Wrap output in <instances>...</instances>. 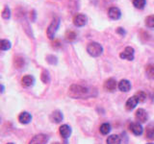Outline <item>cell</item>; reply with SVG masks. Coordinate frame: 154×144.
I'll use <instances>...</instances> for the list:
<instances>
[{
    "label": "cell",
    "mask_w": 154,
    "mask_h": 144,
    "mask_svg": "<svg viewBox=\"0 0 154 144\" xmlns=\"http://www.w3.org/2000/svg\"><path fill=\"white\" fill-rule=\"evenodd\" d=\"M108 16L113 20H118L122 16V12L117 7H111L108 10Z\"/></svg>",
    "instance_id": "52a82bcc"
},
{
    "label": "cell",
    "mask_w": 154,
    "mask_h": 144,
    "mask_svg": "<svg viewBox=\"0 0 154 144\" xmlns=\"http://www.w3.org/2000/svg\"><path fill=\"white\" fill-rule=\"evenodd\" d=\"M0 123H1V118H0Z\"/></svg>",
    "instance_id": "d6a6232c"
},
{
    "label": "cell",
    "mask_w": 154,
    "mask_h": 144,
    "mask_svg": "<svg viewBox=\"0 0 154 144\" xmlns=\"http://www.w3.org/2000/svg\"><path fill=\"white\" fill-rule=\"evenodd\" d=\"M144 23L147 28L154 29V16H148L144 20Z\"/></svg>",
    "instance_id": "cb8c5ba5"
},
{
    "label": "cell",
    "mask_w": 154,
    "mask_h": 144,
    "mask_svg": "<svg viewBox=\"0 0 154 144\" xmlns=\"http://www.w3.org/2000/svg\"><path fill=\"white\" fill-rule=\"evenodd\" d=\"M111 131V126L109 123H103L100 126V133L102 134H108Z\"/></svg>",
    "instance_id": "d4e9b609"
},
{
    "label": "cell",
    "mask_w": 154,
    "mask_h": 144,
    "mask_svg": "<svg viewBox=\"0 0 154 144\" xmlns=\"http://www.w3.org/2000/svg\"><path fill=\"white\" fill-rule=\"evenodd\" d=\"M146 133V137L148 139L154 140V124L153 123H150L149 125H147Z\"/></svg>",
    "instance_id": "ac0fdd59"
},
{
    "label": "cell",
    "mask_w": 154,
    "mask_h": 144,
    "mask_svg": "<svg viewBox=\"0 0 154 144\" xmlns=\"http://www.w3.org/2000/svg\"><path fill=\"white\" fill-rule=\"evenodd\" d=\"M8 144H14V143H8Z\"/></svg>",
    "instance_id": "836d02e7"
},
{
    "label": "cell",
    "mask_w": 154,
    "mask_h": 144,
    "mask_svg": "<svg viewBox=\"0 0 154 144\" xmlns=\"http://www.w3.org/2000/svg\"><path fill=\"white\" fill-rule=\"evenodd\" d=\"M1 16L2 18L6 19V20H8V19L11 18V9H10L8 6H5L3 11L1 13Z\"/></svg>",
    "instance_id": "603a6c76"
},
{
    "label": "cell",
    "mask_w": 154,
    "mask_h": 144,
    "mask_svg": "<svg viewBox=\"0 0 154 144\" xmlns=\"http://www.w3.org/2000/svg\"><path fill=\"white\" fill-rule=\"evenodd\" d=\"M136 118L140 122H146L147 120V112L143 109H139L136 112Z\"/></svg>",
    "instance_id": "5bb4252c"
},
{
    "label": "cell",
    "mask_w": 154,
    "mask_h": 144,
    "mask_svg": "<svg viewBox=\"0 0 154 144\" xmlns=\"http://www.w3.org/2000/svg\"><path fill=\"white\" fill-rule=\"evenodd\" d=\"M47 141H48V136L46 134H40L34 136L31 139V141L29 142V144H46Z\"/></svg>",
    "instance_id": "5b68a950"
},
{
    "label": "cell",
    "mask_w": 154,
    "mask_h": 144,
    "mask_svg": "<svg viewBox=\"0 0 154 144\" xmlns=\"http://www.w3.org/2000/svg\"><path fill=\"white\" fill-rule=\"evenodd\" d=\"M138 103H139V101H138V98L136 97V95L132 96V97H130L127 100V102H126V109L128 110H132L133 109L136 108V106H137Z\"/></svg>",
    "instance_id": "9a60e30c"
},
{
    "label": "cell",
    "mask_w": 154,
    "mask_h": 144,
    "mask_svg": "<svg viewBox=\"0 0 154 144\" xmlns=\"http://www.w3.org/2000/svg\"><path fill=\"white\" fill-rule=\"evenodd\" d=\"M50 119H51V121L54 123H60L63 120V113L60 110H55V112H53L51 113Z\"/></svg>",
    "instance_id": "2e32d148"
},
{
    "label": "cell",
    "mask_w": 154,
    "mask_h": 144,
    "mask_svg": "<svg viewBox=\"0 0 154 144\" xmlns=\"http://www.w3.org/2000/svg\"><path fill=\"white\" fill-rule=\"evenodd\" d=\"M52 144H62V143H60V142H55V143H52Z\"/></svg>",
    "instance_id": "1f68e13d"
},
{
    "label": "cell",
    "mask_w": 154,
    "mask_h": 144,
    "mask_svg": "<svg viewBox=\"0 0 154 144\" xmlns=\"http://www.w3.org/2000/svg\"><path fill=\"white\" fill-rule=\"evenodd\" d=\"M146 73L149 79H154V64H149L146 67Z\"/></svg>",
    "instance_id": "44dd1931"
},
{
    "label": "cell",
    "mask_w": 154,
    "mask_h": 144,
    "mask_svg": "<svg viewBox=\"0 0 154 144\" xmlns=\"http://www.w3.org/2000/svg\"><path fill=\"white\" fill-rule=\"evenodd\" d=\"M31 120H32V115L27 112H23L18 115V121L21 124H28L30 123Z\"/></svg>",
    "instance_id": "8fae6325"
},
{
    "label": "cell",
    "mask_w": 154,
    "mask_h": 144,
    "mask_svg": "<svg viewBox=\"0 0 154 144\" xmlns=\"http://www.w3.org/2000/svg\"><path fill=\"white\" fill-rule=\"evenodd\" d=\"M14 64L16 66V68L20 69L25 65V60H24V58L21 56H17L14 59Z\"/></svg>",
    "instance_id": "e0dca14e"
},
{
    "label": "cell",
    "mask_w": 154,
    "mask_h": 144,
    "mask_svg": "<svg viewBox=\"0 0 154 144\" xmlns=\"http://www.w3.org/2000/svg\"><path fill=\"white\" fill-rule=\"evenodd\" d=\"M41 78H42V81L43 82V83H45V84L49 82V73H48L47 70H43L42 71Z\"/></svg>",
    "instance_id": "4316f807"
},
{
    "label": "cell",
    "mask_w": 154,
    "mask_h": 144,
    "mask_svg": "<svg viewBox=\"0 0 154 144\" xmlns=\"http://www.w3.org/2000/svg\"><path fill=\"white\" fill-rule=\"evenodd\" d=\"M66 40L69 41V42H72V41H74L76 40V38H77V35H76V33L74 31H67L66 33Z\"/></svg>",
    "instance_id": "7402d4cb"
},
{
    "label": "cell",
    "mask_w": 154,
    "mask_h": 144,
    "mask_svg": "<svg viewBox=\"0 0 154 144\" xmlns=\"http://www.w3.org/2000/svg\"><path fill=\"white\" fill-rule=\"evenodd\" d=\"M46 61L51 64H57V58L55 56H52V55L47 56L46 57Z\"/></svg>",
    "instance_id": "f1b7e54d"
},
{
    "label": "cell",
    "mask_w": 154,
    "mask_h": 144,
    "mask_svg": "<svg viewBox=\"0 0 154 144\" xmlns=\"http://www.w3.org/2000/svg\"><path fill=\"white\" fill-rule=\"evenodd\" d=\"M35 83V78L32 75H25L22 77L21 79V84L25 88H29V86H32Z\"/></svg>",
    "instance_id": "30bf717a"
},
{
    "label": "cell",
    "mask_w": 154,
    "mask_h": 144,
    "mask_svg": "<svg viewBox=\"0 0 154 144\" xmlns=\"http://www.w3.org/2000/svg\"><path fill=\"white\" fill-rule=\"evenodd\" d=\"M73 24L76 27H83L87 24V16L83 14H77L73 17Z\"/></svg>",
    "instance_id": "277c9868"
},
{
    "label": "cell",
    "mask_w": 154,
    "mask_h": 144,
    "mask_svg": "<svg viewBox=\"0 0 154 144\" xmlns=\"http://www.w3.org/2000/svg\"><path fill=\"white\" fill-rule=\"evenodd\" d=\"M12 47V43L8 40H0V50L7 51L10 50Z\"/></svg>",
    "instance_id": "d6986e66"
},
{
    "label": "cell",
    "mask_w": 154,
    "mask_h": 144,
    "mask_svg": "<svg viewBox=\"0 0 154 144\" xmlns=\"http://www.w3.org/2000/svg\"><path fill=\"white\" fill-rule=\"evenodd\" d=\"M3 90H4V86L2 85H0V92H3Z\"/></svg>",
    "instance_id": "4dcf8cb0"
},
{
    "label": "cell",
    "mask_w": 154,
    "mask_h": 144,
    "mask_svg": "<svg viewBox=\"0 0 154 144\" xmlns=\"http://www.w3.org/2000/svg\"><path fill=\"white\" fill-rule=\"evenodd\" d=\"M120 137L117 134H112L107 138V144H120Z\"/></svg>",
    "instance_id": "ffe728a7"
},
{
    "label": "cell",
    "mask_w": 154,
    "mask_h": 144,
    "mask_svg": "<svg viewBox=\"0 0 154 144\" xmlns=\"http://www.w3.org/2000/svg\"><path fill=\"white\" fill-rule=\"evenodd\" d=\"M136 97L138 98L139 102H144V100L146 98V94L143 92V91H139L136 94Z\"/></svg>",
    "instance_id": "83f0119b"
},
{
    "label": "cell",
    "mask_w": 154,
    "mask_h": 144,
    "mask_svg": "<svg viewBox=\"0 0 154 144\" xmlns=\"http://www.w3.org/2000/svg\"><path fill=\"white\" fill-rule=\"evenodd\" d=\"M119 88L122 92H127L131 89V84L128 80H122L119 83Z\"/></svg>",
    "instance_id": "7c38bea8"
},
{
    "label": "cell",
    "mask_w": 154,
    "mask_h": 144,
    "mask_svg": "<svg viewBox=\"0 0 154 144\" xmlns=\"http://www.w3.org/2000/svg\"><path fill=\"white\" fill-rule=\"evenodd\" d=\"M94 93L91 92L89 88L80 85H71L69 89V96L74 99H85L93 96Z\"/></svg>",
    "instance_id": "6da1fadb"
},
{
    "label": "cell",
    "mask_w": 154,
    "mask_h": 144,
    "mask_svg": "<svg viewBox=\"0 0 154 144\" xmlns=\"http://www.w3.org/2000/svg\"><path fill=\"white\" fill-rule=\"evenodd\" d=\"M116 32H117L118 34H119V35H122V36H123V35H125V31H124V29L123 28H122V27H119L117 30H116Z\"/></svg>",
    "instance_id": "f546056e"
},
{
    "label": "cell",
    "mask_w": 154,
    "mask_h": 144,
    "mask_svg": "<svg viewBox=\"0 0 154 144\" xmlns=\"http://www.w3.org/2000/svg\"><path fill=\"white\" fill-rule=\"evenodd\" d=\"M117 86H118L117 81H116L115 79H113V78L108 79L104 84L105 89L107 91H110V92H113V91H115L116 88H117Z\"/></svg>",
    "instance_id": "ba28073f"
},
{
    "label": "cell",
    "mask_w": 154,
    "mask_h": 144,
    "mask_svg": "<svg viewBox=\"0 0 154 144\" xmlns=\"http://www.w3.org/2000/svg\"><path fill=\"white\" fill-rule=\"evenodd\" d=\"M87 52L91 57H99L103 52V48L98 42H90L87 46Z\"/></svg>",
    "instance_id": "7a4b0ae2"
},
{
    "label": "cell",
    "mask_w": 154,
    "mask_h": 144,
    "mask_svg": "<svg viewBox=\"0 0 154 144\" xmlns=\"http://www.w3.org/2000/svg\"><path fill=\"white\" fill-rule=\"evenodd\" d=\"M132 2H133V5L137 9H143L146 4V0H132Z\"/></svg>",
    "instance_id": "484cf974"
},
{
    "label": "cell",
    "mask_w": 154,
    "mask_h": 144,
    "mask_svg": "<svg viewBox=\"0 0 154 144\" xmlns=\"http://www.w3.org/2000/svg\"><path fill=\"white\" fill-rule=\"evenodd\" d=\"M119 57L122 58V59L127 60V61H133L134 60V49L130 46L126 47L122 53H120Z\"/></svg>",
    "instance_id": "8992f818"
},
{
    "label": "cell",
    "mask_w": 154,
    "mask_h": 144,
    "mask_svg": "<svg viewBox=\"0 0 154 144\" xmlns=\"http://www.w3.org/2000/svg\"><path fill=\"white\" fill-rule=\"evenodd\" d=\"M60 134L64 137V138H67L70 136L71 134V129L70 127L69 126V125H62V126L60 127Z\"/></svg>",
    "instance_id": "4fadbf2b"
},
{
    "label": "cell",
    "mask_w": 154,
    "mask_h": 144,
    "mask_svg": "<svg viewBox=\"0 0 154 144\" xmlns=\"http://www.w3.org/2000/svg\"><path fill=\"white\" fill-rule=\"evenodd\" d=\"M59 25H60V18L54 17L46 30V35L49 40H53V38H54L55 34L58 30V28H59Z\"/></svg>",
    "instance_id": "3957f363"
},
{
    "label": "cell",
    "mask_w": 154,
    "mask_h": 144,
    "mask_svg": "<svg viewBox=\"0 0 154 144\" xmlns=\"http://www.w3.org/2000/svg\"><path fill=\"white\" fill-rule=\"evenodd\" d=\"M129 129H130V131L134 134H136V136H141L143 134V127L140 123H136V122L131 123L129 125Z\"/></svg>",
    "instance_id": "9c48e42d"
},
{
    "label": "cell",
    "mask_w": 154,
    "mask_h": 144,
    "mask_svg": "<svg viewBox=\"0 0 154 144\" xmlns=\"http://www.w3.org/2000/svg\"><path fill=\"white\" fill-rule=\"evenodd\" d=\"M148 144H153V143H148Z\"/></svg>",
    "instance_id": "e575fe53"
}]
</instances>
